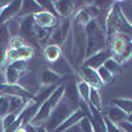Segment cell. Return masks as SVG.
Listing matches in <instances>:
<instances>
[{"label":"cell","instance_id":"1","mask_svg":"<svg viewBox=\"0 0 132 132\" xmlns=\"http://www.w3.org/2000/svg\"><path fill=\"white\" fill-rule=\"evenodd\" d=\"M104 32L107 40L110 41L114 36H126L132 38V25L123 12L119 2L112 3L104 21Z\"/></svg>","mask_w":132,"mask_h":132},{"label":"cell","instance_id":"2","mask_svg":"<svg viewBox=\"0 0 132 132\" xmlns=\"http://www.w3.org/2000/svg\"><path fill=\"white\" fill-rule=\"evenodd\" d=\"M86 32V58L93 54L107 49L108 40L104 29L99 25L96 20H91L85 27Z\"/></svg>","mask_w":132,"mask_h":132},{"label":"cell","instance_id":"3","mask_svg":"<svg viewBox=\"0 0 132 132\" xmlns=\"http://www.w3.org/2000/svg\"><path fill=\"white\" fill-rule=\"evenodd\" d=\"M63 91H65V85L60 83L56 89H54V91L52 93V95L40 106L36 116L33 118V120H32V124H33V126H42V124L46 123V120L49 119L52 111H53V110L56 108V106L62 101Z\"/></svg>","mask_w":132,"mask_h":132},{"label":"cell","instance_id":"4","mask_svg":"<svg viewBox=\"0 0 132 132\" xmlns=\"http://www.w3.org/2000/svg\"><path fill=\"white\" fill-rule=\"evenodd\" d=\"M77 108H74L71 104H69L66 101H62L56 106V108L52 111V114H50V116H49V119L46 120V126H45V128L49 131V132H54L60 126H61V123L63 122V120H66L68 119L74 111H75Z\"/></svg>","mask_w":132,"mask_h":132},{"label":"cell","instance_id":"5","mask_svg":"<svg viewBox=\"0 0 132 132\" xmlns=\"http://www.w3.org/2000/svg\"><path fill=\"white\" fill-rule=\"evenodd\" d=\"M19 36L25 41L28 46H32L35 50H40V44L36 37L35 32V20L33 16H27L20 19V28H19Z\"/></svg>","mask_w":132,"mask_h":132},{"label":"cell","instance_id":"6","mask_svg":"<svg viewBox=\"0 0 132 132\" xmlns=\"http://www.w3.org/2000/svg\"><path fill=\"white\" fill-rule=\"evenodd\" d=\"M28 70L27 61H16L5 65L4 69V79L5 85H17L19 81Z\"/></svg>","mask_w":132,"mask_h":132},{"label":"cell","instance_id":"7","mask_svg":"<svg viewBox=\"0 0 132 132\" xmlns=\"http://www.w3.org/2000/svg\"><path fill=\"white\" fill-rule=\"evenodd\" d=\"M78 75H79V81H83L89 85L91 89H96L99 90L101 87L103 86L101 78H99V75L96 73V70L94 69H90L87 68V66H79L78 69Z\"/></svg>","mask_w":132,"mask_h":132},{"label":"cell","instance_id":"8","mask_svg":"<svg viewBox=\"0 0 132 132\" xmlns=\"http://www.w3.org/2000/svg\"><path fill=\"white\" fill-rule=\"evenodd\" d=\"M33 56H35V49L28 45L20 48V49H16V50L9 49L5 56V65L11 62H16V61H28Z\"/></svg>","mask_w":132,"mask_h":132},{"label":"cell","instance_id":"9","mask_svg":"<svg viewBox=\"0 0 132 132\" xmlns=\"http://www.w3.org/2000/svg\"><path fill=\"white\" fill-rule=\"evenodd\" d=\"M21 4H23V2H20V0H13V2H9L0 11V25L7 24L8 21L16 19L20 13Z\"/></svg>","mask_w":132,"mask_h":132},{"label":"cell","instance_id":"10","mask_svg":"<svg viewBox=\"0 0 132 132\" xmlns=\"http://www.w3.org/2000/svg\"><path fill=\"white\" fill-rule=\"evenodd\" d=\"M111 52H110V49H104V50H101V52H98L95 54H93V56L90 57H87L85 58L83 61V66H87V68H90V69H94V70H98L101 66L104 65V62L108 60V58H111ZM81 65V66H82Z\"/></svg>","mask_w":132,"mask_h":132},{"label":"cell","instance_id":"11","mask_svg":"<svg viewBox=\"0 0 132 132\" xmlns=\"http://www.w3.org/2000/svg\"><path fill=\"white\" fill-rule=\"evenodd\" d=\"M2 90H3V95H7V96H20L25 99L27 102L32 101L33 98H35V95H33L30 91H28L25 87H23L21 85H3L2 86Z\"/></svg>","mask_w":132,"mask_h":132},{"label":"cell","instance_id":"12","mask_svg":"<svg viewBox=\"0 0 132 132\" xmlns=\"http://www.w3.org/2000/svg\"><path fill=\"white\" fill-rule=\"evenodd\" d=\"M131 42V38L129 37H126V36H114L111 40H110V52H111V56L114 58H119L122 54L124 53L127 45Z\"/></svg>","mask_w":132,"mask_h":132},{"label":"cell","instance_id":"13","mask_svg":"<svg viewBox=\"0 0 132 132\" xmlns=\"http://www.w3.org/2000/svg\"><path fill=\"white\" fill-rule=\"evenodd\" d=\"M33 20H35V24L37 27L44 29H54L58 24V19L46 11H41V12L36 13L33 16Z\"/></svg>","mask_w":132,"mask_h":132},{"label":"cell","instance_id":"14","mask_svg":"<svg viewBox=\"0 0 132 132\" xmlns=\"http://www.w3.org/2000/svg\"><path fill=\"white\" fill-rule=\"evenodd\" d=\"M61 78H62V75L60 73L54 71L49 68H42L40 70V74H38V79H40L41 86H45V87L60 85Z\"/></svg>","mask_w":132,"mask_h":132},{"label":"cell","instance_id":"15","mask_svg":"<svg viewBox=\"0 0 132 132\" xmlns=\"http://www.w3.org/2000/svg\"><path fill=\"white\" fill-rule=\"evenodd\" d=\"M9 41H11V35L7 24L0 25V68L5 65V56L9 49Z\"/></svg>","mask_w":132,"mask_h":132},{"label":"cell","instance_id":"16","mask_svg":"<svg viewBox=\"0 0 132 132\" xmlns=\"http://www.w3.org/2000/svg\"><path fill=\"white\" fill-rule=\"evenodd\" d=\"M63 101H66L69 104H71L74 108L78 110L79 103H81V98L77 91V83L69 82L68 85H65V91H63Z\"/></svg>","mask_w":132,"mask_h":132},{"label":"cell","instance_id":"17","mask_svg":"<svg viewBox=\"0 0 132 132\" xmlns=\"http://www.w3.org/2000/svg\"><path fill=\"white\" fill-rule=\"evenodd\" d=\"M85 116H87V115H86L85 111H82L81 108L75 110V111H74L68 119L63 120V122L61 123V126H60L56 131H54V132H63V131H66L68 128H70V127H73V126H75V124H78Z\"/></svg>","mask_w":132,"mask_h":132},{"label":"cell","instance_id":"18","mask_svg":"<svg viewBox=\"0 0 132 132\" xmlns=\"http://www.w3.org/2000/svg\"><path fill=\"white\" fill-rule=\"evenodd\" d=\"M103 115H104L111 123H114V124H116V126H118L119 123L124 122V120H127V114L123 112L120 108L112 106V104H110V106L106 108V112H104Z\"/></svg>","mask_w":132,"mask_h":132},{"label":"cell","instance_id":"19","mask_svg":"<svg viewBox=\"0 0 132 132\" xmlns=\"http://www.w3.org/2000/svg\"><path fill=\"white\" fill-rule=\"evenodd\" d=\"M42 8L40 7L38 2L36 0H27V2H23L21 4V9H20V13L17 17H27V16H35L36 13L41 12Z\"/></svg>","mask_w":132,"mask_h":132},{"label":"cell","instance_id":"20","mask_svg":"<svg viewBox=\"0 0 132 132\" xmlns=\"http://www.w3.org/2000/svg\"><path fill=\"white\" fill-rule=\"evenodd\" d=\"M54 8H56V12L58 15V17L66 19V17H70L74 12H75V8H74V2H68V0H63V2H54Z\"/></svg>","mask_w":132,"mask_h":132},{"label":"cell","instance_id":"21","mask_svg":"<svg viewBox=\"0 0 132 132\" xmlns=\"http://www.w3.org/2000/svg\"><path fill=\"white\" fill-rule=\"evenodd\" d=\"M44 58H45L48 62L53 63V62H57L61 58V54H62V49L57 45H52V44H48V45L44 48Z\"/></svg>","mask_w":132,"mask_h":132},{"label":"cell","instance_id":"22","mask_svg":"<svg viewBox=\"0 0 132 132\" xmlns=\"http://www.w3.org/2000/svg\"><path fill=\"white\" fill-rule=\"evenodd\" d=\"M9 102V112L8 114H20L27 104V101L20 96H8Z\"/></svg>","mask_w":132,"mask_h":132},{"label":"cell","instance_id":"23","mask_svg":"<svg viewBox=\"0 0 132 132\" xmlns=\"http://www.w3.org/2000/svg\"><path fill=\"white\" fill-rule=\"evenodd\" d=\"M111 104L118 107V108H120L127 115L132 112V99H129V98H116V99H112Z\"/></svg>","mask_w":132,"mask_h":132},{"label":"cell","instance_id":"24","mask_svg":"<svg viewBox=\"0 0 132 132\" xmlns=\"http://www.w3.org/2000/svg\"><path fill=\"white\" fill-rule=\"evenodd\" d=\"M87 103L91 104L93 107H95L96 110L102 111V96H101V93L96 89H91L90 90V95H89V99H87Z\"/></svg>","mask_w":132,"mask_h":132},{"label":"cell","instance_id":"25","mask_svg":"<svg viewBox=\"0 0 132 132\" xmlns=\"http://www.w3.org/2000/svg\"><path fill=\"white\" fill-rule=\"evenodd\" d=\"M104 68L111 73L112 75H116V74H122L123 73V66H122V63H119L115 58H108L106 62H104Z\"/></svg>","mask_w":132,"mask_h":132},{"label":"cell","instance_id":"26","mask_svg":"<svg viewBox=\"0 0 132 132\" xmlns=\"http://www.w3.org/2000/svg\"><path fill=\"white\" fill-rule=\"evenodd\" d=\"M90 21H91V17L87 15L86 11L85 9H79V11H77V12H75L73 23L77 24V25H81V27H86Z\"/></svg>","mask_w":132,"mask_h":132},{"label":"cell","instance_id":"27","mask_svg":"<svg viewBox=\"0 0 132 132\" xmlns=\"http://www.w3.org/2000/svg\"><path fill=\"white\" fill-rule=\"evenodd\" d=\"M90 90H91V87L87 85L86 82H83V81L77 82V91H78V95L81 98V101L87 102L89 95H90Z\"/></svg>","mask_w":132,"mask_h":132},{"label":"cell","instance_id":"28","mask_svg":"<svg viewBox=\"0 0 132 132\" xmlns=\"http://www.w3.org/2000/svg\"><path fill=\"white\" fill-rule=\"evenodd\" d=\"M96 73H98L99 78H101V81H102L103 85H106V83H111L112 79H114V75L110 73V71L104 68V66H101V68L96 70Z\"/></svg>","mask_w":132,"mask_h":132},{"label":"cell","instance_id":"29","mask_svg":"<svg viewBox=\"0 0 132 132\" xmlns=\"http://www.w3.org/2000/svg\"><path fill=\"white\" fill-rule=\"evenodd\" d=\"M19 115H20V114H8V115H5V116L2 119V128H3V131L8 129L11 126H12L16 120H17Z\"/></svg>","mask_w":132,"mask_h":132},{"label":"cell","instance_id":"30","mask_svg":"<svg viewBox=\"0 0 132 132\" xmlns=\"http://www.w3.org/2000/svg\"><path fill=\"white\" fill-rule=\"evenodd\" d=\"M38 4L42 8V11H46V12L52 13L53 16H56L57 19H60L57 12H56V8H54V2H50V0H42V2H38Z\"/></svg>","mask_w":132,"mask_h":132},{"label":"cell","instance_id":"31","mask_svg":"<svg viewBox=\"0 0 132 132\" xmlns=\"http://www.w3.org/2000/svg\"><path fill=\"white\" fill-rule=\"evenodd\" d=\"M9 112V102H8V96L7 95H0V118H4Z\"/></svg>","mask_w":132,"mask_h":132},{"label":"cell","instance_id":"32","mask_svg":"<svg viewBox=\"0 0 132 132\" xmlns=\"http://www.w3.org/2000/svg\"><path fill=\"white\" fill-rule=\"evenodd\" d=\"M27 44L25 41L21 38L20 36H15V37H11V41H9V49L11 50H16V49H20V48H23ZM8 49V50H9Z\"/></svg>","mask_w":132,"mask_h":132},{"label":"cell","instance_id":"33","mask_svg":"<svg viewBox=\"0 0 132 132\" xmlns=\"http://www.w3.org/2000/svg\"><path fill=\"white\" fill-rule=\"evenodd\" d=\"M79 127H81V131L82 132H94L93 131V124H91V120L89 116H85L81 122L78 123Z\"/></svg>","mask_w":132,"mask_h":132},{"label":"cell","instance_id":"34","mask_svg":"<svg viewBox=\"0 0 132 132\" xmlns=\"http://www.w3.org/2000/svg\"><path fill=\"white\" fill-rule=\"evenodd\" d=\"M104 116V115H103ZM104 123H106V128H107V132H122L120 131V128L116 126V124H114V123H111L110 120L104 116Z\"/></svg>","mask_w":132,"mask_h":132},{"label":"cell","instance_id":"35","mask_svg":"<svg viewBox=\"0 0 132 132\" xmlns=\"http://www.w3.org/2000/svg\"><path fill=\"white\" fill-rule=\"evenodd\" d=\"M118 127L120 128V131H122V132H132V124L128 123L127 120H124V122H122V123H119Z\"/></svg>","mask_w":132,"mask_h":132},{"label":"cell","instance_id":"36","mask_svg":"<svg viewBox=\"0 0 132 132\" xmlns=\"http://www.w3.org/2000/svg\"><path fill=\"white\" fill-rule=\"evenodd\" d=\"M63 132H82V131H81V127H79V124H75V126H73V127L68 128V129H66V131H63Z\"/></svg>","mask_w":132,"mask_h":132},{"label":"cell","instance_id":"37","mask_svg":"<svg viewBox=\"0 0 132 132\" xmlns=\"http://www.w3.org/2000/svg\"><path fill=\"white\" fill-rule=\"evenodd\" d=\"M24 128H25V132H37V127H36V126H33L32 123L28 124V126H25Z\"/></svg>","mask_w":132,"mask_h":132},{"label":"cell","instance_id":"38","mask_svg":"<svg viewBox=\"0 0 132 132\" xmlns=\"http://www.w3.org/2000/svg\"><path fill=\"white\" fill-rule=\"evenodd\" d=\"M36 127H37V132H49L45 128V126H36Z\"/></svg>","mask_w":132,"mask_h":132},{"label":"cell","instance_id":"39","mask_svg":"<svg viewBox=\"0 0 132 132\" xmlns=\"http://www.w3.org/2000/svg\"><path fill=\"white\" fill-rule=\"evenodd\" d=\"M127 122H128V123H131V124H132V112H131V114H128V115H127Z\"/></svg>","mask_w":132,"mask_h":132},{"label":"cell","instance_id":"40","mask_svg":"<svg viewBox=\"0 0 132 132\" xmlns=\"http://www.w3.org/2000/svg\"><path fill=\"white\" fill-rule=\"evenodd\" d=\"M129 23H131V25H132V19H129Z\"/></svg>","mask_w":132,"mask_h":132},{"label":"cell","instance_id":"41","mask_svg":"<svg viewBox=\"0 0 132 132\" xmlns=\"http://www.w3.org/2000/svg\"><path fill=\"white\" fill-rule=\"evenodd\" d=\"M0 123H2V118H0Z\"/></svg>","mask_w":132,"mask_h":132},{"label":"cell","instance_id":"42","mask_svg":"<svg viewBox=\"0 0 132 132\" xmlns=\"http://www.w3.org/2000/svg\"><path fill=\"white\" fill-rule=\"evenodd\" d=\"M131 42H132V38H131Z\"/></svg>","mask_w":132,"mask_h":132}]
</instances>
